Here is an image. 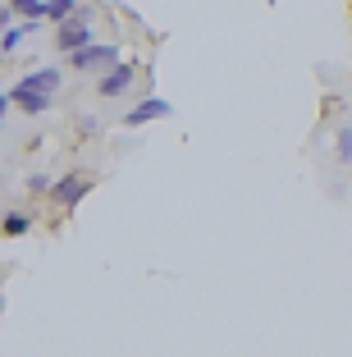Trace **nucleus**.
<instances>
[{
  "label": "nucleus",
  "mask_w": 352,
  "mask_h": 357,
  "mask_svg": "<svg viewBox=\"0 0 352 357\" xmlns=\"http://www.w3.org/2000/svg\"><path fill=\"white\" fill-rule=\"evenodd\" d=\"M32 225L37 220H32L28 211H5V238H28Z\"/></svg>",
  "instance_id": "obj_9"
},
{
  "label": "nucleus",
  "mask_w": 352,
  "mask_h": 357,
  "mask_svg": "<svg viewBox=\"0 0 352 357\" xmlns=\"http://www.w3.org/2000/svg\"><path fill=\"white\" fill-rule=\"evenodd\" d=\"M92 188H96V174H87V169H69V174L55 178L51 202H55V206H64V211H73V206H78V202H83Z\"/></svg>",
  "instance_id": "obj_2"
},
{
  "label": "nucleus",
  "mask_w": 352,
  "mask_h": 357,
  "mask_svg": "<svg viewBox=\"0 0 352 357\" xmlns=\"http://www.w3.org/2000/svg\"><path fill=\"white\" fill-rule=\"evenodd\" d=\"M334 156L343 165H352V128H339V142H334Z\"/></svg>",
  "instance_id": "obj_13"
},
{
  "label": "nucleus",
  "mask_w": 352,
  "mask_h": 357,
  "mask_svg": "<svg viewBox=\"0 0 352 357\" xmlns=\"http://www.w3.org/2000/svg\"><path fill=\"white\" fill-rule=\"evenodd\" d=\"M60 78H64V69H32L28 78H19V87H28V92H60Z\"/></svg>",
  "instance_id": "obj_7"
},
{
  "label": "nucleus",
  "mask_w": 352,
  "mask_h": 357,
  "mask_svg": "<svg viewBox=\"0 0 352 357\" xmlns=\"http://www.w3.org/2000/svg\"><path fill=\"white\" fill-rule=\"evenodd\" d=\"M10 5L23 14V19H32V23H46V0H10Z\"/></svg>",
  "instance_id": "obj_11"
},
{
  "label": "nucleus",
  "mask_w": 352,
  "mask_h": 357,
  "mask_svg": "<svg viewBox=\"0 0 352 357\" xmlns=\"http://www.w3.org/2000/svg\"><path fill=\"white\" fill-rule=\"evenodd\" d=\"M119 60H124V55H119V46H114V42H92V46H83V51L69 55V69H73V74H96V69L110 74Z\"/></svg>",
  "instance_id": "obj_1"
},
{
  "label": "nucleus",
  "mask_w": 352,
  "mask_h": 357,
  "mask_svg": "<svg viewBox=\"0 0 352 357\" xmlns=\"http://www.w3.org/2000/svg\"><path fill=\"white\" fill-rule=\"evenodd\" d=\"M92 42H96V32H92V14L87 10H78L73 19H64L60 28H55V46H60L64 55L83 51V46H92Z\"/></svg>",
  "instance_id": "obj_3"
},
{
  "label": "nucleus",
  "mask_w": 352,
  "mask_h": 357,
  "mask_svg": "<svg viewBox=\"0 0 352 357\" xmlns=\"http://www.w3.org/2000/svg\"><path fill=\"white\" fill-rule=\"evenodd\" d=\"M5 96H10V105L14 110H23V115H46V110H51L55 105V96L51 92H28V87H5Z\"/></svg>",
  "instance_id": "obj_6"
},
{
  "label": "nucleus",
  "mask_w": 352,
  "mask_h": 357,
  "mask_svg": "<svg viewBox=\"0 0 352 357\" xmlns=\"http://www.w3.org/2000/svg\"><path fill=\"white\" fill-rule=\"evenodd\" d=\"M78 10H83L78 0H46V23H55V28H60V23H64V19H73Z\"/></svg>",
  "instance_id": "obj_10"
},
{
  "label": "nucleus",
  "mask_w": 352,
  "mask_h": 357,
  "mask_svg": "<svg viewBox=\"0 0 352 357\" xmlns=\"http://www.w3.org/2000/svg\"><path fill=\"white\" fill-rule=\"evenodd\" d=\"M169 115H174V105H169L165 96H142L124 115V128H142V124H151V119H169Z\"/></svg>",
  "instance_id": "obj_4"
},
{
  "label": "nucleus",
  "mask_w": 352,
  "mask_h": 357,
  "mask_svg": "<svg viewBox=\"0 0 352 357\" xmlns=\"http://www.w3.org/2000/svg\"><path fill=\"white\" fill-rule=\"evenodd\" d=\"M14 14H19V10H14L10 0H5V5H0V28H14Z\"/></svg>",
  "instance_id": "obj_14"
},
{
  "label": "nucleus",
  "mask_w": 352,
  "mask_h": 357,
  "mask_svg": "<svg viewBox=\"0 0 352 357\" xmlns=\"http://www.w3.org/2000/svg\"><path fill=\"white\" fill-rule=\"evenodd\" d=\"M133 78H137V60H119L110 74H101V83H96V96H124L128 87H133Z\"/></svg>",
  "instance_id": "obj_5"
},
{
  "label": "nucleus",
  "mask_w": 352,
  "mask_h": 357,
  "mask_svg": "<svg viewBox=\"0 0 352 357\" xmlns=\"http://www.w3.org/2000/svg\"><path fill=\"white\" fill-rule=\"evenodd\" d=\"M32 32H42V23H32V19H23V23H14V28H5V37H0V51L5 55H14L23 42H28Z\"/></svg>",
  "instance_id": "obj_8"
},
{
  "label": "nucleus",
  "mask_w": 352,
  "mask_h": 357,
  "mask_svg": "<svg viewBox=\"0 0 352 357\" xmlns=\"http://www.w3.org/2000/svg\"><path fill=\"white\" fill-rule=\"evenodd\" d=\"M23 188H28L32 197H51L55 178H51V174H28V178H23Z\"/></svg>",
  "instance_id": "obj_12"
}]
</instances>
